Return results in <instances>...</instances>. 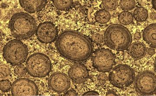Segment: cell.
<instances>
[{"instance_id": "6da1fadb", "label": "cell", "mask_w": 156, "mask_h": 96, "mask_svg": "<svg viewBox=\"0 0 156 96\" xmlns=\"http://www.w3.org/2000/svg\"><path fill=\"white\" fill-rule=\"evenodd\" d=\"M55 45L61 56L73 62H85L93 54V46L89 38L76 31L61 32L56 38Z\"/></svg>"}, {"instance_id": "7a4b0ae2", "label": "cell", "mask_w": 156, "mask_h": 96, "mask_svg": "<svg viewBox=\"0 0 156 96\" xmlns=\"http://www.w3.org/2000/svg\"><path fill=\"white\" fill-rule=\"evenodd\" d=\"M9 26L13 36L20 40L30 38L37 29L35 19L24 12L14 14L9 21Z\"/></svg>"}, {"instance_id": "3957f363", "label": "cell", "mask_w": 156, "mask_h": 96, "mask_svg": "<svg viewBox=\"0 0 156 96\" xmlns=\"http://www.w3.org/2000/svg\"><path fill=\"white\" fill-rule=\"evenodd\" d=\"M104 41L106 45L112 49L125 51L131 45L132 35L125 26L119 24H113L108 26L105 31Z\"/></svg>"}, {"instance_id": "277c9868", "label": "cell", "mask_w": 156, "mask_h": 96, "mask_svg": "<svg viewBox=\"0 0 156 96\" xmlns=\"http://www.w3.org/2000/svg\"><path fill=\"white\" fill-rule=\"evenodd\" d=\"M28 55L27 46L18 39L10 41L3 49L4 58L13 66H18L24 63Z\"/></svg>"}, {"instance_id": "5b68a950", "label": "cell", "mask_w": 156, "mask_h": 96, "mask_svg": "<svg viewBox=\"0 0 156 96\" xmlns=\"http://www.w3.org/2000/svg\"><path fill=\"white\" fill-rule=\"evenodd\" d=\"M26 68L31 76L43 78L50 73L52 64L48 56L42 53H35L29 57L26 62Z\"/></svg>"}, {"instance_id": "8992f818", "label": "cell", "mask_w": 156, "mask_h": 96, "mask_svg": "<svg viewBox=\"0 0 156 96\" xmlns=\"http://www.w3.org/2000/svg\"><path fill=\"white\" fill-rule=\"evenodd\" d=\"M134 70L128 65L120 64L110 72L108 80L112 85L119 88L128 87L135 80Z\"/></svg>"}, {"instance_id": "52a82bcc", "label": "cell", "mask_w": 156, "mask_h": 96, "mask_svg": "<svg viewBox=\"0 0 156 96\" xmlns=\"http://www.w3.org/2000/svg\"><path fill=\"white\" fill-rule=\"evenodd\" d=\"M136 91L143 96H151L156 93V75L152 71L146 70L136 75L134 81Z\"/></svg>"}, {"instance_id": "ba28073f", "label": "cell", "mask_w": 156, "mask_h": 96, "mask_svg": "<svg viewBox=\"0 0 156 96\" xmlns=\"http://www.w3.org/2000/svg\"><path fill=\"white\" fill-rule=\"evenodd\" d=\"M115 62V55L108 49H98L95 51L93 56V66L100 72L105 73L110 71Z\"/></svg>"}, {"instance_id": "9c48e42d", "label": "cell", "mask_w": 156, "mask_h": 96, "mask_svg": "<svg viewBox=\"0 0 156 96\" xmlns=\"http://www.w3.org/2000/svg\"><path fill=\"white\" fill-rule=\"evenodd\" d=\"M13 96H37L38 88L32 81L26 78H20L14 81L11 87Z\"/></svg>"}, {"instance_id": "30bf717a", "label": "cell", "mask_w": 156, "mask_h": 96, "mask_svg": "<svg viewBox=\"0 0 156 96\" xmlns=\"http://www.w3.org/2000/svg\"><path fill=\"white\" fill-rule=\"evenodd\" d=\"M36 35L38 40L43 43L53 42L58 37V30L52 22L41 23L37 28Z\"/></svg>"}, {"instance_id": "8fae6325", "label": "cell", "mask_w": 156, "mask_h": 96, "mask_svg": "<svg viewBox=\"0 0 156 96\" xmlns=\"http://www.w3.org/2000/svg\"><path fill=\"white\" fill-rule=\"evenodd\" d=\"M48 85L51 90L56 92L64 93L68 90L70 86L69 78L61 72L53 73L49 78Z\"/></svg>"}, {"instance_id": "7c38bea8", "label": "cell", "mask_w": 156, "mask_h": 96, "mask_svg": "<svg viewBox=\"0 0 156 96\" xmlns=\"http://www.w3.org/2000/svg\"><path fill=\"white\" fill-rule=\"evenodd\" d=\"M69 75L73 82L82 84L86 82L89 78V72L85 65L81 63H76L70 68Z\"/></svg>"}, {"instance_id": "4fadbf2b", "label": "cell", "mask_w": 156, "mask_h": 96, "mask_svg": "<svg viewBox=\"0 0 156 96\" xmlns=\"http://www.w3.org/2000/svg\"><path fill=\"white\" fill-rule=\"evenodd\" d=\"M21 7L29 13L41 11L46 5V0H19Z\"/></svg>"}, {"instance_id": "5bb4252c", "label": "cell", "mask_w": 156, "mask_h": 96, "mask_svg": "<svg viewBox=\"0 0 156 96\" xmlns=\"http://www.w3.org/2000/svg\"><path fill=\"white\" fill-rule=\"evenodd\" d=\"M143 38L152 48H156V23L150 24L144 28Z\"/></svg>"}, {"instance_id": "9a60e30c", "label": "cell", "mask_w": 156, "mask_h": 96, "mask_svg": "<svg viewBox=\"0 0 156 96\" xmlns=\"http://www.w3.org/2000/svg\"><path fill=\"white\" fill-rule=\"evenodd\" d=\"M128 53L132 58L139 60L145 56L147 53L146 47L142 43L136 42L129 47Z\"/></svg>"}, {"instance_id": "2e32d148", "label": "cell", "mask_w": 156, "mask_h": 96, "mask_svg": "<svg viewBox=\"0 0 156 96\" xmlns=\"http://www.w3.org/2000/svg\"><path fill=\"white\" fill-rule=\"evenodd\" d=\"M148 17L147 10L142 7L136 8L134 11V17L137 22H144Z\"/></svg>"}, {"instance_id": "e0dca14e", "label": "cell", "mask_w": 156, "mask_h": 96, "mask_svg": "<svg viewBox=\"0 0 156 96\" xmlns=\"http://www.w3.org/2000/svg\"><path fill=\"white\" fill-rule=\"evenodd\" d=\"M95 20L100 24L107 23L111 19V14L107 10H102L98 11L95 15Z\"/></svg>"}, {"instance_id": "ac0fdd59", "label": "cell", "mask_w": 156, "mask_h": 96, "mask_svg": "<svg viewBox=\"0 0 156 96\" xmlns=\"http://www.w3.org/2000/svg\"><path fill=\"white\" fill-rule=\"evenodd\" d=\"M134 17L130 12L123 11L120 13L119 16V21L121 24L124 25H128L131 24L133 21Z\"/></svg>"}, {"instance_id": "d6986e66", "label": "cell", "mask_w": 156, "mask_h": 96, "mask_svg": "<svg viewBox=\"0 0 156 96\" xmlns=\"http://www.w3.org/2000/svg\"><path fill=\"white\" fill-rule=\"evenodd\" d=\"M53 3L58 10L66 11L72 6L73 0H53Z\"/></svg>"}, {"instance_id": "ffe728a7", "label": "cell", "mask_w": 156, "mask_h": 96, "mask_svg": "<svg viewBox=\"0 0 156 96\" xmlns=\"http://www.w3.org/2000/svg\"><path fill=\"white\" fill-rule=\"evenodd\" d=\"M119 5L124 11H131L135 8L136 2L135 0H120Z\"/></svg>"}, {"instance_id": "44dd1931", "label": "cell", "mask_w": 156, "mask_h": 96, "mask_svg": "<svg viewBox=\"0 0 156 96\" xmlns=\"http://www.w3.org/2000/svg\"><path fill=\"white\" fill-rule=\"evenodd\" d=\"M102 5L105 10L114 11L118 7V0H103Z\"/></svg>"}, {"instance_id": "7402d4cb", "label": "cell", "mask_w": 156, "mask_h": 96, "mask_svg": "<svg viewBox=\"0 0 156 96\" xmlns=\"http://www.w3.org/2000/svg\"><path fill=\"white\" fill-rule=\"evenodd\" d=\"M11 72L10 68L8 66L5 64H1L0 69V76L1 79L8 77L10 75Z\"/></svg>"}, {"instance_id": "603a6c76", "label": "cell", "mask_w": 156, "mask_h": 96, "mask_svg": "<svg viewBox=\"0 0 156 96\" xmlns=\"http://www.w3.org/2000/svg\"><path fill=\"white\" fill-rule=\"evenodd\" d=\"M12 87L11 82L8 80H2L0 82V88L3 92H7L10 90Z\"/></svg>"}, {"instance_id": "cb8c5ba5", "label": "cell", "mask_w": 156, "mask_h": 96, "mask_svg": "<svg viewBox=\"0 0 156 96\" xmlns=\"http://www.w3.org/2000/svg\"><path fill=\"white\" fill-rule=\"evenodd\" d=\"M15 74L19 76H23L26 74L27 72V69L23 65H19L15 68L14 69Z\"/></svg>"}, {"instance_id": "d4e9b609", "label": "cell", "mask_w": 156, "mask_h": 96, "mask_svg": "<svg viewBox=\"0 0 156 96\" xmlns=\"http://www.w3.org/2000/svg\"><path fill=\"white\" fill-rule=\"evenodd\" d=\"M92 39L94 43L97 44L102 43L104 41V37L103 36L100 34L95 33L92 36Z\"/></svg>"}, {"instance_id": "484cf974", "label": "cell", "mask_w": 156, "mask_h": 96, "mask_svg": "<svg viewBox=\"0 0 156 96\" xmlns=\"http://www.w3.org/2000/svg\"><path fill=\"white\" fill-rule=\"evenodd\" d=\"M98 80L100 84H104L107 81V75L105 72L101 73L98 76Z\"/></svg>"}, {"instance_id": "4316f807", "label": "cell", "mask_w": 156, "mask_h": 96, "mask_svg": "<svg viewBox=\"0 0 156 96\" xmlns=\"http://www.w3.org/2000/svg\"><path fill=\"white\" fill-rule=\"evenodd\" d=\"M99 94L97 92L94 91H89L83 94V96H99Z\"/></svg>"}, {"instance_id": "83f0119b", "label": "cell", "mask_w": 156, "mask_h": 96, "mask_svg": "<svg viewBox=\"0 0 156 96\" xmlns=\"http://www.w3.org/2000/svg\"><path fill=\"white\" fill-rule=\"evenodd\" d=\"M77 95L76 92L74 90H71L68 91L66 93V94H64V96H76Z\"/></svg>"}, {"instance_id": "f1b7e54d", "label": "cell", "mask_w": 156, "mask_h": 96, "mask_svg": "<svg viewBox=\"0 0 156 96\" xmlns=\"http://www.w3.org/2000/svg\"><path fill=\"white\" fill-rule=\"evenodd\" d=\"M147 52L148 55H149L150 56H153L155 53V50L153 48L151 47L148 49Z\"/></svg>"}, {"instance_id": "f546056e", "label": "cell", "mask_w": 156, "mask_h": 96, "mask_svg": "<svg viewBox=\"0 0 156 96\" xmlns=\"http://www.w3.org/2000/svg\"><path fill=\"white\" fill-rule=\"evenodd\" d=\"M141 38V34L139 31H136L134 35V38L136 40H139Z\"/></svg>"}, {"instance_id": "4dcf8cb0", "label": "cell", "mask_w": 156, "mask_h": 96, "mask_svg": "<svg viewBox=\"0 0 156 96\" xmlns=\"http://www.w3.org/2000/svg\"><path fill=\"white\" fill-rule=\"evenodd\" d=\"M118 95H117L114 91H108L106 94V96H115Z\"/></svg>"}, {"instance_id": "1f68e13d", "label": "cell", "mask_w": 156, "mask_h": 96, "mask_svg": "<svg viewBox=\"0 0 156 96\" xmlns=\"http://www.w3.org/2000/svg\"><path fill=\"white\" fill-rule=\"evenodd\" d=\"M150 17L152 20H155L156 19V13L155 12H152V13H151L150 15Z\"/></svg>"}, {"instance_id": "d6a6232c", "label": "cell", "mask_w": 156, "mask_h": 96, "mask_svg": "<svg viewBox=\"0 0 156 96\" xmlns=\"http://www.w3.org/2000/svg\"><path fill=\"white\" fill-rule=\"evenodd\" d=\"M152 4L154 9L156 11V0H152Z\"/></svg>"}, {"instance_id": "836d02e7", "label": "cell", "mask_w": 156, "mask_h": 96, "mask_svg": "<svg viewBox=\"0 0 156 96\" xmlns=\"http://www.w3.org/2000/svg\"><path fill=\"white\" fill-rule=\"evenodd\" d=\"M154 71H155L156 73V57L155 58V60L154 61Z\"/></svg>"}]
</instances>
